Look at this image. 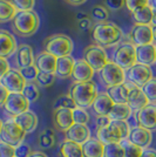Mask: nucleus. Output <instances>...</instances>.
I'll list each match as a JSON object with an SVG mask.
<instances>
[{
	"label": "nucleus",
	"mask_w": 156,
	"mask_h": 157,
	"mask_svg": "<svg viewBox=\"0 0 156 157\" xmlns=\"http://www.w3.org/2000/svg\"><path fill=\"white\" fill-rule=\"evenodd\" d=\"M0 83L4 86L10 93H22L27 82L19 69H15V68L12 69L11 68L4 75V78L0 80Z\"/></svg>",
	"instance_id": "f8f14e48"
},
{
	"label": "nucleus",
	"mask_w": 156,
	"mask_h": 157,
	"mask_svg": "<svg viewBox=\"0 0 156 157\" xmlns=\"http://www.w3.org/2000/svg\"><path fill=\"white\" fill-rule=\"evenodd\" d=\"M108 129L117 143L127 140L130 132V127L127 121H111L108 125Z\"/></svg>",
	"instance_id": "bb28decb"
},
{
	"label": "nucleus",
	"mask_w": 156,
	"mask_h": 157,
	"mask_svg": "<svg viewBox=\"0 0 156 157\" xmlns=\"http://www.w3.org/2000/svg\"><path fill=\"white\" fill-rule=\"evenodd\" d=\"M153 8L148 5V6L143 7L141 10H138L133 14V20L135 21V24L138 25H151L153 21Z\"/></svg>",
	"instance_id": "2f4dec72"
},
{
	"label": "nucleus",
	"mask_w": 156,
	"mask_h": 157,
	"mask_svg": "<svg viewBox=\"0 0 156 157\" xmlns=\"http://www.w3.org/2000/svg\"><path fill=\"white\" fill-rule=\"evenodd\" d=\"M121 145L123 147L124 150V157H141L142 156L143 149L137 147L135 144L130 143L128 140H124L121 142Z\"/></svg>",
	"instance_id": "c9c22d12"
},
{
	"label": "nucleus",
	"mask_w": 156,
	"mask_h": 157,
	"mask_svg": "<svg viewBox=\"0 0 156 157\" xmlns=\"http://www.w3.org/2000/svg\"><path fill=\"white\" fill-rule=\"evenodd\" d=\"M40 27V18L34 11H18L12 20V28L20 36H31Z\"/></svg>",
	"instance_id": "7ed1b4c3"
},
{
	"label": "nucleus",
	"mask_w": 156,
	"mask_h": 157,
	"mask_svg": "<svg viewBox=\"0 0 156 157\" xmlns=\"http://www.w3.org/2000/svg\"><path fill=\"white\" fill-rule=\"evenodd\" d=\"M151 78H153L151 68L149 66L141 65V63H136L135 66H133L126 73V80L140 88H142Z\"/></svg>",
	"instance_id": "9b49d317"
},
{
	"label": "nucleus",
	"mask_w": 156,
	"mask_h": 157,
	"mask_svg": "<svg viewBox=\"0 0 156 157\" xmlns=\"http://www.w3.org/2000/svg\"><path fill=\"white\" fill-rule=\"evenodd\" d=\"M29 103L31 102L22 95V93H11L4 109L10 117L14 118L29 110Z\"/></svg>",
	"instance_id": "1a4fd4ad"
},
{
	"label": "nucleus",
	"mask_w": 156,
	"mask_h": 157,
	"mask_svg": "<svg viewBox=\"0 0 156 157\" xmlns=\"http://www.w3.org/2000/svg\"><path fill=\"white\" fill-rule=\"evenodd\" d=\"M84 59L96 72H100L104 66L111 61L108 59V55H107L103 47L99 46L96 44L95 45H89L84 49Z\"/></svg>",
	"instance_id": "6e6552de"
},
{
	"label": "nucleus",
	"mask_w": 156,
	"mask_h": 157,
	"mask_svg": "<svg viewBox=\"0 0 156 157\" xmlns=\"http://www.w3.org/2000/svg\"><path fill=\"white\" fill-rule=\"evenodd\" d=\"M33 151L28 143H20L18 147H15V157H29Z\"/></svg>",
	"instance_id": "49530a36"
},
{
	"label": "nucleus",
	"mask_w": 156,
	"mask_h": 157,
	"mask_svg": "<svg viewBox=\"0 0 156 157\" xmlns=\"http://www.w3.org/2000/svg\"><path fill=\"white\" fill-rule=\"evenodd\" d=\"M128 83H129V95H128L127 105L130 107L133 113H137L142 108H144L147 105H149V101H148V98H146L144 93L142 92V89L140 87L133 85L130 82H128Z\"/></svg>",
	"instance_id": "4468645a"
},
{
	"label": "nucleus",
	"mask_w": 156,
	"mask_h": 157,
	"mask_svg": "<svg viewBox=\"0 0 156 157\" xmlns=\"http://www.w3.org/2000/svg\"><path fill=\"white\" fill-rule=\"evenodd\" d=\"M92 36L96 45L104 48L119 45L123 38V32L116 24L107 20L103 22H96L93 26Z\"/></svg>",
	"instance_id": "f257e3e1"
},
{
	"label": "nucleus",
	"mask_w": 156,
	"mask_h": 157,
	"mask_svg": "<svg viewBox=\"0 0 156 157\" xmlns=\"http://www.w3.org/2000/svg\"><path fill=\"white\" fill-rule=\"evenodd\" d=\"M18 11L10 0H0V24H6L14 19Z\"/></svg>",
	"instance_id": "7c9ffc66"
},
{
	"label": "nucleus",
	"mask_w": 156,
	"mask_h": 157,
	"mask_svg": "<svg viewBox=\"0 0 156 157\" xmlns=\"http://www.w3.org/2000/svg\"><path fill=\"white\" fill-rule=\"evenodd\" d=\"M141 157H156V149H153V148L143 149L142 156Z\"/></svg>",
	"instance_id": "864d4df0"
},
{
	"label": "nucleus",
	"mask_w": 156,
	"mask_h": 157,
	"mask_svg": "<svg viewBox=\"0 0 156 157\" xmlns=\"http://www.w3.org/2000/svg\"><path fill=\"white\" fill-rule=\"evenodd\" d=\"M40 87L35 82H27L24 90H22V95L29 101V102H35L38 101L40 98Z\"/></svg>",
	"instance_id": "f704fd0d"
},
{
	"label": "nucleus",
	"mask_w": 156,
	"mask_h": 157,
	"mask_svg": "<svg viewBox=\"0 0 156 157\" xmlns=\"http://www.w3.org/2000/svg\"><path fill=\"white\" fill-rule=\"evenodd\" d=\"M26 137V132L20 128V125L14 121L13 118H10L4 122L2 130L0 134V141L7 144H11L13 147H18L20 143L24 142Z\"/></svg>",
	"instance_id": "423d86ee"
},
{
	"label": "nucleus",
	"mask_w": 156,
	"mask_h": 157,
	"mask_svg": "<svg viewBox=\"0 0 156 157\" xmlns=\"http://www.w3.org/2000/svg\"><path fill=\"white\" fill-rule=\"evenodd\" d=\"M126 0H103V5L109 11H119L124 6Z\"/></svg>",
	"instance_id": "de8ad7c7"
},
{
	"label": "nucleus",
	"mask_w": 156,
	"mask_h": 157,
	"mask_svg": "<svg viewBox=\"0 0 156 157\" xmlns=\"http://www.w3.org/2000/svg\"><path fill=\"white\" fill-rule=\"evenodd\" d=\"M109 17V10L104 5H95L92 8L91 18L95 22H103L107 21Z\"/></svg>",
	"instance_id": "72a5a7b5"
},
{
	"label": "nucleus",
	"mask_w": 156,
	"mask_h": 157,
	"mask_svg": "<svg viewBox=\"0 0 156 157\" xmlns=\"http://www.w3.org/2000/svg\"><path fill=\"white\" fill-rule=\"evenodd\" d=\"M15 65L19 71L26 68V67H29V66L35 65L33 48L29 45L22 44L18 47V49L15 52Z\"/></svg>",
	"instance_id": "6ab92c4d"
},
{
	"label": "nucleus",
	"mask_w": 156,
	"mask_h": 157,
	"mask_svg": "<svg viewBox=\"0 0 156 157\" xmlns=\"http://www.w3.org/2000/svg\"><path fill=\"white\" fill-rule=\"evenodd\" d=\"M73 120L75 124H87L89 122V114L86 109L76 107L73 109Z\"/></svg>",
	"instance_id": "a19ab883"
},
{
	"label": "nucleus",
	"mask_w": 156,
	"mask_h": 157,
	"mask_svg": "<svg viewBox=\"0 0 156 157\" xmlns=\"http://www.w3.org/2000/svg\"><path fill=\"white\" fill-rule=\"evenodd\" d=\"M111 122V120L109 118V116H104V115H101V116H96V120H95V125L96 128H106L108 127L109 123Z\"/></svg>",
	"instance_id": "8fccbe9b"
},
{
	"label": "nucleus",
	"mask_w": 156,
	"mask_h": 157,
	"mask_svg": "<svg viewBox=\"0 0 156 157\" xmlns=\"http://www.w3.org/2000/svg\"><path fill=\"white\" fill-rule=\"evenodd\" d=\"M0 157H15V147L0 141Z\"/></svg>",
	"instance_id": "a18cd8bd"
},
{
	"label": "nucleus",
	"mask_w": 156,
	"mask_h": 157,
	"mask_svg": "<svg viewBox=\"0 0 156 157\" xmlns=\"http://www.w3.org/2000/svg\"><path fill=\"white\" fill-rule=\"evenodd\" d=\"M17 11H33L35 0H10Z\"/></svg>",
	"instance_id": "c03bdc74"
},
{
	"label": "nucleus",
	"mask_w": 156,
	"mask_h": 157,
	"mask_svg": "<svg viewBox=\"0 0 156 157\" xmlns=\"http://www.w3.org/2000/svg\"><path fill=\"white\" fill-rule=\"evenodd\" d=\"M55 74H49V73H39L35 83L41 87V88H48L55 82Z\"/></svg>",
	"instance_id": "ea45409f"
},
{
	"label": "nucleus",
	"mask_w": 156,
	"mask_h": 157,
	"mask_svg": "<svg viewBox=\"0 0 156 157\" xmlns=\"http://www.w3.org/2000/svg\"><path fill=\"white\" fill-rule=\"evenodd\" d=\"M88 17H91V15H88L87 13H85V12H80V13L76 15V20H81V19H85V18H88Z\"/></svg>",
	"instance_id": "4d7b16f0"
},
{
	"label": "nucleus",
	"mask_w": 156,
	"mask_h": 157,
	"mask_svg": "<svg viewBox=\"0 0 156 157\" xmlns=\"http://www.w3.org/2000/svg\"><path fill=\"white\" fill-rule=\"evenodd\" d=\"M68 95L73 98L78 108L87 109L93 105L99 95L98 86L94 81L87 82H74L69 88Z\"/></svg>",
	"instance_id": "f03ea898"
},
{
	"label": "nucleus",
	"mask_w": 156,
	"mask_h": 157,
	"mask_svg": "<svg viewBox=\"0 0 156 157\" xmlns=\"http://www.w3.org/2000/svg\"><path fill=\"white\" fill-rule=\"evenodd\" d=\"M133 115V110L127 103L114 105L111 114L108 115L111 121H128Z\"/></svg>",
	"instance_id": "c756f323"
},
{
	"label": "nucleus",
	"mask_w": 156,
	"mask_h": 157,
	"mask_svg": "<svg viewBox=\"0 0 156 157\" xmlns=\"http://www.w3.org/2000/svg\"><path fill=\"white\" fill-rule=\"evenodd\" d=\"M114 102L113 100L109 98V95L107 93H99V95L96 96L94 103H93V110L96 114V116H108L111 114V109L114 107Z\"/></svg>",
	"instance_id": "4be33fe9"
},
{
	"label": "nucleus",
	"mask_w": 156,
	"mask_h": 157,
	"mask_svg": "<svg viewBox=\"0 0 156 157\" xmlns=\"http://www.w3.org/2000/svg\"><path fill=\"white\" fill-rule=\"evenodd\" d=\"M20 72L22 74L24 78L26 80V82H35L37 81V78L39 75V69L37 68V66H29V67H26L24 69H20Z\"/></svg>",
	"instance_id": "79ce46f5"
},
{
	"label": "nucleus",
	"mask_w": 156,
	"mask_h": 157,
	"mask_svg": "<svg viewBox=\"0 0 156 157\" xmlns=\"http://www.w3.org/2000/svg\"><path fill=\"white\" fill-rule=\"evenodd\" d=\"M57 143V136L52 129H46L40 132L38 137V144L42 149H51Z\"/></svg>",
	"instance_id": "473e14b6"
},
{
	"label": "nucleus",
	"mask_w": 156,
	"mask_h": 157,
	"mask_svg": "<svg viewBox=\"0 0 156 157\" xmlns=\"http://www.w3.org/2000/svg\"><path fill=\"white\" fill-rule=\"evenodd\" d=\"M137 63L146 66H151L156 63V45H146L136 47Z\"/></svg>",
	"instance_id": "5701e85b"
},
{
	"label": "nucleus",
	"mask_w": 156,
	"mask_h": 157,
	"mask_svg": "<svg viewBox=\"0 0 156 157\" xmlns=\"http://www.w3.org/2000/svg\"><path fill=\"white\" fill-rule=\"evenodd\" d=\"M103 157H124L123 147L120 143H113L104 145Z\"/></svg>",
	"instance_id": "58836bf2"
},
{
	"label": "nucleus",
	"mask_w": 156,
	"mask_h": 157,
	"mask_svg": "<svg viewBox=\"0 0 156 157\" xmlns=\"http://www.w3.org/2000/svg\"><path fill=\"white\" fill-rule=\"evenodd\" d=\"M54 110L55 109H60V108H66V109H75L76 108V105H75V102L73 101V98L67 94V95H60L57 100H55V102H54Z\"/></svg>",
	"instance_id": "e433bc0d"
},
{
	"label": "nucleus",
	"mask_w": 156,
	"mask_h": 157,
	"mask_svg": "<svg viewBox=\"0 0 156 157\" xmlns=\"http://www.w3.org/2000/svg\"><path fill=\"white\" fill-rule=\"evenodd\" d=\"M154 11V10H153ZM151 26H156V11L153 12V21H151Z\"/></svg>",
	"instance_id": "bf43d9fd"
},
{
	"label": "nucleus",
	"mask_w": 156,
	"mask_h": 157,
	"mask_svg": "<svg viewBox=\"0 0 156 157\" xmlns=\"http://www.w3.org/2000/svg\"><path fill=\"white\" fill-rule=\"evenodd\" d=\"M10 69H11V67H10V63H8L7 59L0 58V80L4 78V75H5Z\"/></svg>",
	"instance_id": "3c124183"
},
{
	"label": "nucleus",
	"mask_w": 156,
	"mask_h": 157,
	"mask_svg": "<svg viewBox=\"0 0 156 157\" xmlns=\"http://www.w3.org/2000/svg\"><path fill=\"white\" fill-rule=\"evenodd\" d=\"M59 157H84L81 144L65 140L60 144L58 151Z\"/></svg>",
	"instance_id": "cd10ccee"
},
{
	"label": "nucleus",
	"mask_w": 156,
	"mask_h": 157,
	"mask_svg": "<svg viewBox=\"0 0 156 157\" xmlns=\"http://www.w3.org/2000/svg\"><path fill=\"white\" fill-rule=\"evenodd\" d=\"M130 143L135 144L137 147L142 148V149H147L149 148L153 141V134L151 131L148 129H144L142 127H134L130 129L129 136L127 138Z\"/></svg>",
	"instance_id": "dca6fc26"
},
{
	"label": "nucleus",
	"mask_w": 156,
	"mask_h": 157,
	"mask_svg": "<svg viewBox=\"0 0 156 157\" xmlns=\"http://www.w3.org/2000/svg\"><path fill=\"white\" fill-rule=\"evenodd\" d=\"M53 124L55 127V129L66 132L72 125L74 124L73 110L66 109V108L55 109L53 113Z\"/></svg>",
	"instance_id": "f3484780"
},
{
	"label": "nucleus",
	"mask_w": 156,
	"mask_h": 157,
	"mask_svg": "<svg viewBox=\"0 0 156 157\" xmlns=\"http://www.w3.org/2000/svg\"><path fill=\"white\" fill-rule=\"evenodd\" d=\"M138 127L153 131L156 130V103H149L140 111L135 113Z\"/></svg>",
	"instance_id": "ddd939ff"
},
{
	"label": "nucleus",
	"mask_w": 156,
	"mask_h": 157,
	"mask_svg": "<svg viewBox=\"0 0 156 157\" xmlns=\"http://www.w3.org/2000/svg\"><path fill=\"white\" fill-rule=\"evenodd\" d=\"M75 65V60L69 56H64V58H58L57 61V69H55V76L58 78H72L73 69Z\"/></svg>",
	"instance_id": "393cba45"
},
{
	"label": "nucleus",
	"mask_w": 156,
	"mask_h": 157,
	"mask_svg": "<svg viewBox=\"0 0 156 157\" xmlns=\"http://www.w3.org/2000/svg\"><path fill=\"white\" fill-rule=\"evenodd\" d=\"M13 120L20 125V128L25 131L26 134L32 132V131L35 130L37 127H38V123H39L38 116L31 110H28V111H26V113L19 115V116L14 117Z\"/></svg>",
	"instance_id": "a878e982"
},
{
	"label": "nucleus",
	"mask_w": 156,
	"mask_h": 157,
	"mask_svg": "<svg viewBox=\"0 0 156 157\" xmlns=\"http://www.w3.org/2000/svg\"><path fill=\"white\" fill-rule=\"evenodd\" d=\"M45 52L54 55L55 58L69 56L73 52V41L66 34H53L48 36L44 42Z\"/></svg>",
	"instance_id": "20e7f679"
},
{
	"label": "nucleus",
	"mask_w": 156,
	"mask_h": 157,
	"mask_svg": "<svg viewBox=\"0 0 156 157\" xmlns=\"http://www.w3.org/2000/svg\"><path fill=\"white\" fill-rule=\"evenodd\" d=\"M148 5H149V0H126L124 1V6L127 7V10L130 13H134Z\"/></svg>",
	"instance_id": "37998d69"
},
{
	"label": "nucleus",
	"mask_w": 156,
	"mask_h": 157,
	"mask_svg": "<svg viewBox=\"0 0 156 157\" xmlns=\"http://www.w3.org/2000/svg\"><path fill=\"white\" fill-rule=\"evenodd\" d=\"M95 74V71L91 67V65L85 59L75 60V65L73 69L72 78L75 82H87L92 81V78Z\"/></svg>",
	"instance_id": "a211bd4d"
},
{
	"label": "nucleus",
	"mask_w": 156,
	"mask_h": 157,
	"mask_svg": "<svg viewBox=\"0 0 156 157\" xmlns=\"http://www.w3.org/2000/svg\"><path fill=\"white\" fill-rule=\"evenodd\" d=\"M29 157H48L46 155L45 152H42V151H33L32 154L29 155Z\"/></svg>",
	"instance_id": "6e6d98bb"
},
{
	"label": "nucleus",
	"mask_w": 156,
	"mask_h": 157,
	"mask_svg": "<svg viewBox=\"0 0 156 157\" xmlns=\"http://www.w3.org/2000/svg\"><path fill=\"white\" fill-rule=\"evenodd\" d=\"M107 94L113 100L115 105L127 103L128 102V95H129V83L126 81L122 85H117L114 87L107 88Z\"/></svg>",
	"instance_id": "b1692460"
},
{
	"label": "nucleus",
	"mask_w": 156,
	"mask_h": 157,
	"mask_svg": "<svg viewBox=\"0 0 156 157\" xmlns=\"http://www.w3.org/2000/svg\"><path fill=\"white\" fill-rule=\"evenodd\" d=\"M84 157H103L104 145L98 138H89L81 145Z\"/></svg>",
	"instance_id": "c85d7f7f"
},
{
	"label": "nucleus",
	"mask_w": 156,
	"mask_h": 157,
	"mask_svg": "<svg viewBox=\"0 0 156 157\" xmlns=\"http://www.w3.org/2000/svg\"><path fill=\"white\" fill-rule=\"evenodd\" d=\"M65 137L68 141L75 142L78 144H82L91 138V130L87 124H74L65 132Z\"/></svg>",
	"instance_id": "aec40b11"
},
{
	"label": "nucleus",
	"mask_w": 156,
	"mask_h": 157,
	"mask_svg": "<svg viewBox=\"0 0 156 157\" xmlns=\"http://www.w3.org/2000/svg\"><path fill=\"white\" fill-rule=\"evenodd\" d=\"M2 125H4V122L0 120V134H1V130H2Z\"/></svg>",
	"instance_id": "680f3d73"
},
{
	"label": "nucleus",
	"mask_w": 156,
	"mask_h": 157,
	"mask_svg": "<svg viewBox=\"0 0 156 157\" xmlns=\"http://www.w3.org/2000/svg\"><path fill=\"white\" fill-rule=\"evenodd\" d=\"M149 6L154 10V11H156V0H149Z\"/></svg>",
	"instance_id": "13d9d810"
},
{
	"label": "nucleus",
	"mask_w": 156,
	"mask_h": 157,
	"mask_svg": "<svg viewBox=\"0 0 156 157\" xmlns=\"http://www.w3.org/2000/svg\"><path fill=\"white\" fill-rule=\"evenodd\" d=\"M87 0H65V2H67L68 5L72 6H80L82 4H85Z\"/></svg>",
	"instance_id": "5fc2aeb1"
},
{
	"label": "nucleus",
	"mask_w": 156,
	"mask_h": 157,
	"mask_svg": "<svg viewBox=\"0 0 156 157\" xmlns=\"http://www.w3.org/2000/svg\"><path fill=\"white\" fill-rule=\"evenodd\" d=\"M18 49L15 36L7 29L0 28V58L7 59Z\"/></svg>",
	"instance_id": "2eb2a0df"
},
{
	"label": "nucleus",
	"mask_w": 156,
	"mask_h": 157,
	"mask_svg": "<svg viewBox=\"0 0 156 157\" xmlns=\"http://www.w3.org/2000/svg\"><path fill=\"white\" fill-rule=\"evenodd\" d=\"M57 61H58V58H55L54 55L44 51V52L39 53L38 56L35 58V66L41 73L55 74Z\"/></svg>",
	"instance_id": "412c9836"
},
{
	"label": "nucleus",
	"mask_w": 156,
	"mask_h": 157,
	"mask_svg": "<svg viewBox=\"0 0 156 157\" xmlns=\"http://www.w3.org/2000/svg\"><path fill=\"white\" fill-rule=\"evenodd\" d=\"M100 78L104 83L107 88L114 87L117 85H122L126 82V72L120 66L114 63L113 61H109L103 68L99 72Z\"/></svg>",
	"instance_id": "0eeeda50"
},
{
	"label": "nucleus",
	"mask_w": 156,
	"mask_h": 157,
	"mask_svg": "<svg viewBox=\"0 0 156 157\" xmlns=\"http://www.w3.org/2000/svg\"><path fill=\"white\" fill-rule=\"evenodd\" d=\"M111 61L117 66H120L122 69L128 71L129 68L137 63L136 47L129 41L119 44V46L114 51Z\"/></svg>",
	"instance_id": "39448f33"
},
{
	"label": "nucleus",
	"mask_w": 156,
	"mask_h": 157,
	"mask_svg": "<svg viewBox=\"0 0 156 157\" xmlns=\"http://www.w3.org/2000/svg\"><path fill=\"white\" fill-rule=\"evenodd\" d=\"M11 93L7 90L4 86L0 83V107H4L5 103H6L7 98L10 96Z\"/></svg>",
	"instance_id": "603ef678"
},
{
	"label": "nucleus",
	"mask_w": 156,
	"mask_h": 157,
	"mask_svg": "<svg viewBox=\"0 0 156 157\" xmlns=\"http://www.w3.org/2000/svg\"><path fill=\"white\" fill-rule=\"evenodd\" d=\"M141 89L144 93L146 98H148L149 103H156V78H153L148 81Z\"/></svg>",
	"instance_id": "4c0bfd02"
},
{
	"label": "nucleus",
	"mask_w": 156,
	"mask_h": 157,
	"mask_svg": "<svg viewBox=\"0 0 156 157\" xmlns=\"http://www.w3.org/2000/svg\"><path fill=\"white\" fill-rule=\"evenodd\" d=\"M153 34H154V42L156 44V26H153Z\"/></svg>",
	"instance_id": "052dcab7"
},
{
	"label": "nucleus",
	"mask_w": 156,
	"mask_h": 157,
	"mask_svg": "<svg viewBox=\"0 0 156 157\" xmlns=\"http://www.w3.org/2000/svg\"><path fill=\"white\" fill-rule=\"evenodd\" d=\"M129 42H131L135 47L151 45L154 42V34L151 25H138L134 24L131 27L129 34Z\"/></svg>",
	"instance_id": "9d476101"
},
{
	"label": "nucleus",
	"mask_w": 156,
	"mask_h": 157,
	"mask_svg": "<svg viewBox=\"0 0 156 157\" xmlns=\"http://www.w3.org/2000/svg\"><path fill=\"white\" fill-rule=\"evenodd\" d=\"M93 24H94V21L92 20L91 17H88V18H85V19L79 20L78 27L81 29V31H87V29L93 28Z\"/></svg>",
	"instance_id": "09e8293b"
}]
</instances>
